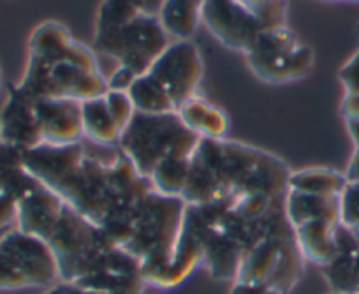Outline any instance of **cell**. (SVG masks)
<instances>
[{
  "mask_svg": "<svg viewBox=\"0 0 359 294\" xmlns=\"http://www.w3.org/2000/svg\"><path fill=\"white\" fill-rule=\"evenodd\" d=\"M231 294H280L278 290L271 289L268 286H250V283L234 282Z\"/></svg>",
  "mask_w": 359,
  "mask_h": 294,
  "instance_id": "obj_29",
  "label": "cell"
},
{
  "mask_svg": "<svg viewBox=\"0 0 359 294\" xmlns=\"http://www.w3.org/2000/svg\"><path fill=\"white\" fill-rule=\"evenodd\" d=\"M264 22L266 29L287 25V0H240Z\"/></svg>",
  "mask_w": 359,
  "mask_h": 294,
  "instance_id": "obj_25",
  "label": "cell"
},
{
  "mask_svg": "<svg viewBox=\"0 0 359 294\" xmlns=\"http://www.w3.org/2000/svg\"><path fill=\"white\" fill-rule=\"evenodd\" d=\"M291 168L277 155L227 140H201L184 192L187 205H206L248 194L287 196Z\"/></svg>",
  "mask_w": 359,
  "mask_h": 294,
  "instance_id": "obj_1",
  "label": "cell"
},
{
  "mask_svg": "<svg viewBox=\"0 0 359 294\" xmlns=\"http://www.w3.org/2000/svg\"><path fill=\"white\" fill-rule=\"evenodd\" d=\"M320 269L333 290L359 293V238L344 224L337 229V254Z\"/></svg>",
  "mask_w": 359,
  "mask_h": 294,
  "instance_id": "obj_15",
  "label": "cell"
},
{
  "mask_svg": "<svg viewBox=\"0 0 359 294\" xmlns=\"http://www.w3.org/2000/svg\"><path fill=\"white\" fill-rule=\"evenodd\" d=\"M137 76L134 74L130 69L118 65L115 72L111 74V78L108 79L109 90H115V92H129V88L133 86V83L136 81Z\"/></svg>",
  "mask_w": 359,
  "mask_h": 294,
  "instance_id": "obj_28",
  "label": "cell"
},
{
  "mask_svg": "<svg viewBox=\"0 0 359 294\" xmlns=\"http://www.w3.org/2000/svg\"><path fill=\"white\" fill-rule=\"evenodd\" d=\"M331 294H359V293H337V290H333Z\"/></svg>",
  "mask_w": 359,
  "mask_h": 294,
  "instance_id": "obj_32",
  "label": "cell"
},
{
  "mask_svg": "<svg viewBox=\"0 0 359 294\" xmlns=\"http://www.w3.org/2000/svg\"><path fill=\"white\" fill-rule=\"evenodd\" d=\"M187 203L155 192L144 196L134 219L133 233L123 250L141 262L144 282L150 283L172 259L184 227Z\"/></svg>",
  "mask_w": 359,
  "mask_h": 294,
  "instance_id": "obj_3",
  "label": "cell"
},
{
  "mask_svg": "<svg viewBox=\"0 0 359 294\" xmlns=\"http://www.w3.org/2000/svg\"><path fill=\"white\" fill-rule=\"evenodd\" d=\"M347 183V176L330 168H306L291 173L289 190L313 194V196H337V198H340Z\"/></svg>",
  "mask_w": 359,
  "mask_h": 294,
  "instance_id": "obj_22",
  "label": "cell"
},
{
  "mask_svg": "<svg viewBox=\"0 0 359 294\" xmlns=\"http://www.w3.org/2000/svg\"><path fill=\"white\" fill-rule=\"evenodd\" d=\"M164 0H137V4H140L141 11L147 13V15H158L161 11V6Z\"/></svg>",
  "mask_w": 359,
  "mask_h": 294,
  "instance_id": "obj_31",
  "label": "cell"
},
{
  "mask_svg": "<svg viewBox=\"0 0 359 294\" xmlns=\"http://www.w3.org/2000/svg\"><path fill=\"white\" fill-rule=\"evenodd\" d=\"M338 79L344 85L345 97L359 95V50L338 71Z\"/></svg>",
  "mask_w": 359,
  "mask_h": 294,
  "instance_id": "obj_27",
  "label": "cell"
},
{
  "mask_svg": "<svg viewBox=\"0 0 359 294\" xmlns=\"http://www.w3.org/2000/svg\"><path fill=\"white\" fill-rule=\"evenodd\" d=\"M0 141L23 152L43 145L36 101L25 95L16 85H9L8 99L0 109Z\"/></svg>",
  "mask_w": 359,
  "mask_h": 294,
  "instance_id": "obj_12",
  "label": "cell"
},
{
  "mask_svg": "<svg viewBox=\"0 0 359 294\" xmlns=\"http://www.w3.org/2000/svg\"><path fill=\"white\" fill-rule=\"evenodd\" d=\"M64 208V199L41 183L18 201V229L46 241Z\"/></svg>",
  "mask_w": 359,
  "mask_h": 294,
  "instance_id": "obj_14",
  "label": "cell"
},
{
  "mask_svg": "<svg viewBox=\"0 0 359 294\" xmlns=\"http://www.w3.org/2000/svg\"><path fill=\"white\" fill-rule=\"evenodd\" d=\"M55 282H60V273L46 241L20 229L0 241V290L50 287Z\"/></svg>",
  "mask_w": 359,
  "mask_h": 294,
  "instance_id": "obj_7",
  "label": "cell"
},
{
  "mask_svg": "<svg viewBox=\"0 0 359 294\" xmlns=\"http://www.w3.org/2000/svg\"><path fill=\"white\" fill-rule=\"evenodd\" d=\"M341 113H344L345 120H359V95L344 97V101H341Z\"/></svg>",
  "mask_w": 359,
  "mask_h": 294,
  "instance_id": "obj_30",
  "label": "cell"
},
{
  "mask_svg": "<svg viewBox=\"0 0 359 294\" xmlns=\"http://www.w3.org/2000/svg\"><path fill=\"white\" fill-rule=\"evenodd\" d=\"M203 65L199 48L191 39L175 41L168 50L154 62L147 76L168 95L175 109L198 93V86L203 79Z\"/></svg>",
  "mask_w": 359,
  "mask_h": 294,
  "instance_id": "obj_10",
  "label": "cell"
},
{
  "mask_svg": "<svg viewBox=\"0 0 359 294\" xmlns=\"http://www.w3.org/2000/svg\"><path fill=\"white\" fill-rule=\"evenodd\" d=\"M46 243L57 258L60 282L65 283L78 282L113 247H118L101 227L79 215L67 203Z\"/></svg>",
  "mask_w": 359,
  "mask_h": 294,
  "instance_id": "obj_5",
  "label": "cell"
},
{
  "mask_svg": "<svg viewBox=\"0 0 359 294\" xmlns=\"http://www.w3.org/2000/svg\"><path fill=\"white\" fill-rule=\"evenodd\" d=\"M137 0H102L95 22V36L111 34L141 15Z\"/></svg>",
  "mask_w": 359,
  "mask_h": 294,
  "instance_id": "obj_24",
  "label": "cell"
},
{
  "mask_svg": "<svg viewBox=\"0 0 359 294\" xmlns=\"http://www.w3.org/2000/svg\"><path fill=\"white\" fill-rule=\"evenodd\" d=\"M83 136L99 145H118L123 134L122 123L115 116L104 95L81 102Z\"/></svg>",
  "mask_w": 359,
  "mask_h": 294,
  "instance_id": "obj_19",
  "label": "cell"
},
{
  "mask_svg": "<svg viewBox=\"0 0 359 294\" xmlns=\"http://www.w3.org/2000/svg\"><path fill=\"white\" fill-rule=\"evenodd\" d=\"M176 113L187 129L201 140H224L229 131V116L226 115V112L199 93H194L191 99H187Z\"/></svg>",
  "mask_w": 359,
  "mask_h": 294,
  "instance_id": "obj_16",
  "label": "cell"
},
{
  "mask_svg": "<svg viewBox=\"0 0 359 294\" xmlns=\"http://www.w3.org/2000/svg\"><path fill=\"white\" fill-rule=\"evenodd\" d=\"M43 145L79 143L83 136L81 102L72 99H39L36 101Z\"/></svg>",
  "mask_w": 359,
  "mask_h": 294,
  "instance_id": "obj_13",
  "label": "cell"
},
{
  "mask_svg": "<svg viewBox=\"0 0 359 294\" xmlns=\"http://www.w3.org/2000/svg\"><path fill=\"white\" fill-rule=\"evenodd\" d=\"M191 155H171V157L164 159L148 178L151 189L162 196L184 198L189 175H191Z\"/></svg>",
  "mask_w": 359,
  "mask_h": 294,
  "instance_id": "obj_23",
  "label": "cell"
},
{
  "mask_svg": "<svg viewBox=\"0 0 359 294\" xmlns=\"http://www.w3.org/2000/svg\"><path fill=\"white\" fill-rule=\"evenodd\" d=\"M206 0H164L158 11V20L169 37L176 41L191 39L201 23Z\"/></svg>",
  "mask_w": 359,
  "mask_h": 294,
  "instance_id": "obj_20",
  "label": "cell"
},
{
  "mask_svg": "<svg viewBox=\"0 0 359 294\" xmlns=\"http://www.w3.org/2000/svg\"><path fill=\"white\" fill-rule=\"evenodd\" d=\"M0 86H2V72H0Z\"/></svg>",
  "mask_w": 359,
  "mask_h": 294,
  "instance_id": "obj_33",
  "label": "cell"
},
{
  "mask_svg": "<svg viewBox=\"0 0 359 294\" xmlns=\"http://www.w3.org/2000/svg\"><path fill=\"white\" fill-rule=\"evenodd\" d=\"M94 44L99 53L115 58L136 76H143L171 43L158 16L141 13L116 32L95 36Z\"/></svg>",
  "mask_w": 359,
  "mask_h": 294,
  "instance_id": "obj_9",
  "label": "cell"
},
{
  "mask_svg": "<svg viewBox=\"0 0 359 294\" xmlns=\"http://www.w3.org/2000/svg\"><path fill=\"white\" fill-rule=\"evenodd\" d=\"M16 86L34 101L72 99L83 102L109 90L94 51L53 20L39 23L30 34L29 60Z\"/></svg>",
  "mask_w": 359,
  "mask_h": 294,
  "instance_id": "obj_2",
  "label": "cell"
},
{
  "mask_svg": "<svg viewBox=\"0 0 359 294\" xmlns=\"http://www.w3.org/2000/svg\"><path fill=\"white\" fill-rule=\"evenodd\" d=\"M39 185L23 164V150L0 141V194H8L20 201Z\"/></svg>",
  "mask_w": 359,
  "mask_h": 294,
  "instance_id": "obj_21",
  "label": "cell"
},
{
  "mask_svg": "<svg viewBox=\"0 0 359 294\" xmlns=\"http://www.w3.org/2000/svg\"><path fill=\"white\" fill-rule=\"evenodd\" d=\"M285 212L292 229L312 220H331L341 224V196H313L289 190Z\"/></svg>",
  "mask_w": 359,
  "mask_h": 294,
  "instance_id": "obj_18",
  "label": "cell"
},
{
  "mask_svg": "<svg viewBox=\"0 0 359 294\" xmlns=\"http://www.w3.org/2000/svg\"><path fill=\"white\" fill-rule=\"evenodd\" d=\"M303 258L294 236H269L245 254L234 282L268 286L287 294L303 275Z\"/></svg>",
  "mask_w": 359,
  "mask_h": 294,
  "instance_id": "obj_8",
  "label": "cell"
},
{
  "mask_svg": "<svg viewBox=\"0 0 359 294\" xmlns=\"http://www.w3.org/2000/svg\"><path fill=\"white\" fill-rule=\"evenodd\" d=\"M245 60L261 81L282 85L309 76L316 55L309 44L299 41L294 30L284 25L259 34L250 50L245 53Z\"/></svg>",
  "mask_w": 359,
  "mask_h": 294,
  "instance_id": "obj_6",
  "label": "cell"
},
{
  "mask_svg": "<svg viewBox=\"0 0 359 294\" xmlns=\"http://www.w3.org/2000/svg\"><path fill=\"white\" fill-rule=\"evenodd\" d=\"M201 138L187 129L178 113L148 115L137 113L120 138V152L143 178L171 155H194Z\"/></svg>",
  "mask_w": 359,
  "mask_h": 294,
  "instance_id": "obj_4",
  "label": "cell"
},
{
  "mask_svg": "<svg viewBox=\"0 0 359 294\" xmlns=\"http://www.w3.org/2000/svg\"><path fill=\"white\" fill-rule=\"evenodd\" d=\"M340 222L312 220L294 227V238L305 261L326 266L337 254V229Z\"/></svg>",
  "mask_w": 359,
  "mask_h": 294,
  "instance_id": "obj_17",
  "label": "cell"
},
{
  "mask_svg": "<svg viewBox=\"0 0 359 294\" xmlns=\"http://www.w3.org/2000/svg\"><path fill=\"white\" fill-rule=\"evenodd\" d=\"M201 23L222 46L247 53L266 25L240 0H206Z\"/></svg>",
  "mask_w": 359,
  "mask_h": 294,
  "instance_id": "obj_11",
  "label": "cell"
},
{
  "mask_svg": "<svg viewBox=\"0 0 359 294\" xmlns=\"http://www.w3.org/2000/svg\"><path fill=\"white\" fill-rule=\"evenodd\" d=\"M18 229V199L0 194V241Z\"/></svg>",
  "mask_w": 359,
  "mask_h": 294,
  "instance_id": "obj_26",
  "label": "cell"
}]
</instances>
